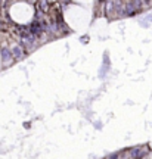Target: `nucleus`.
Segmentation results:
<instances>
[{
	"label": "nucleus",
	"mask_w": 152,
	"mask_h": 159,
	"mask_svg": "<svg viewBox=\"0 0 152 159\" xmlns=\"http://www.w3.org/2000/svg\"><path fill=\"white\" fill-rule=\"evenodd\" d=\"M109 159H118V155L115 153V155H111V156H109Z\"/></svg>",
	"instance_id": "3"
},
{
	"label": "nucleus",
	"mask_w": 152,
	"mask_h": 159,
	"mask_svg": "<svg viewBox=\"0 0 152 159\" xmlns=\"http://www.w3.org/2000/svg\"><path fill=\"white\" fill-rule=\"evenodd\" d=\"M12 59H13V56H12V52L9 50V47H2V49H0V62L2 63H9L12 61Z\"/></svg>",
	"instance_id": "1"
},
{
	"label": "nucleus",
	"mask_w": 152,
	"mask_h": 159,
	"mask_svg": "<svg viewBox=\"0 0 152 159\" xmlns=\"http://www.w3.org/2000/svg\"><path fill=\"white\" fill-rule=\"evenodd\" d=\"M11 52H12V56L15 57V59H22L24 57V49L21 46H15Z\"/></svg>",
	"instance_id": "2"
}]
</instances>
